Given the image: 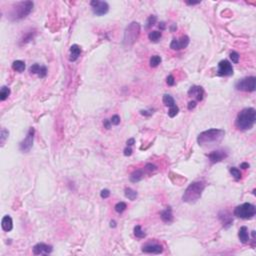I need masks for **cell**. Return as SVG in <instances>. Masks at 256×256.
I'll list each match as a JSON object with an SVG mask.
<instances>
[{"label": "cell", "mask_w": 256, "mask_h": 256, "mask_svg": "<svg viewBox=\"0 0 256 256\" xmlns=\"http://www.w3.org/2000/svg\"><path fill=\"white\" fill-rule=\"evenodd\" d=\"M256 121V111L252 107L242 109L238 113L236 120H235V126L242 131L250 130L254 126Z\"/></svg>", "instance_id": "6da1fadb"}, {"label": "cell", "mask_w": 256, "mask_h": 256, "mask_svg": "<svg viewBox=\"0 0 256 256\" xmlns=\"http://www.w3.org/2000/svg\"><path fill=\"white\" fill-rule=\"evenodd\" d=\"M225 136V131L222 129H208L201 132L197 137V142L200 146H212L221 142Z\"/></svg>", "instance_id": "7a4b0ae2"}, {"label": "cell", "mask_w": 256, "mask_h": 256, "mask_svg": "<svg viewBox=\"0 0 256 256\" xmlns=\"http://www.w3.org/2000/svg\"><path fill=\"white\" fill-rule=\"evenodd\" d=\"M205 188V184L202 181H194L191 184H189V186L186 188L185 192L182 196L183 202H186V203H195L197 200H199V198L202 195V192H203Z\"/></svg>", "instance_id": "3957f363"}, {"label": "cell", "mask_w": 256, "mask_h": 256, "mask_svg": "<svg viewBox=\"0 0 256 256\" xmlns=\"http://www.w3.org/2000/svg\"><path fill=\"white\" fill-rule=\"evenodd\" d=\"M34 4L31 1H22L17 3L15 6H13L12 10L9 13V18L13 21L21 20L28 16L33 9Z\"/></svg>", "instance_id": "277c9868"}, {"label": "cell", "mask_w": 256, "mask_h": 256, "mask_svg": "<svg viewBox=\"0 0 256 256\" xmlns=\"http://www.w3.org/2000/svg\"><path fill=\"white\" fill-rule=\"evenodd\" d=\"M140 34V24L137 22H132L130 23L126 29L124 31V37H123V44L124 46L130 47L137 41V39Z\"/></svg>", "instance_id": "5b68a950"}, {"label": "cell", "mask_w": 256, "mask_h": 256, "mask_svg": "<svg viewBox=\"0 0 256 256\" xmlns=\"http://www.w3.org/2000/svg\"><path fill=\"white\" fill-rule=\"evenodd\" d=\"M255 206L251 203H247V202L241 205H238L237 207H235L234 211H233L234 216L241 219H251L255 216Z\"/></svg>", "instance_id": "8992f818"}, {"label": "cell", "mask_w": 256, "mask_h": 256, "mask_svg": "<svg viewBox=\"0 0 256 256\" xmlns=\"http://www.w3.org/2000/svg\"><path fill=\"white\" fill-rule=\"evenodd\" d=\"M255 83L256 78L254 76H249V77H245L238 80L235 84V88L239 91L253 92L255 90Z\"/></svg>", "instance_id": "52a82bcc"}, {"label": "cell", "mask_w": 256, "mask_h": 256, "mask_svg": "<svg viewBox=\"0 0 256 256\" xmlns=\"http://www.w3.org/2000/svg\"><path fill=\"white\" fill-rule=\"evenodd\" d=\"M34 134H35V129H34L33 127H31V128L28 130L27 135H26V137L20 142V144H19V149H20V151L24 152V153H26V152H29V151H30V149H31V148H32V146H33Z\"/></svg>", "instance_id": "ba28073f"}, {"label": "cell", "mask_w": 256, "mask_h": 256, "mask_svg": "<svg viewBox=\"0 0 256 256\" xmlns=\"http://www.w3.org/2000/svg\"><path fill=\"white\" fill-rule=\"evenodd\" d=\"M90 5L92 8V11L97 16L105 15L109 10L108 3L105 1H99V0H92L90 2Z\"/></svg>", "instance_id": "9c48e42d"}, {"label": "cell", "mask_w": 256, "mask_h": 256, "mask_svg": "<svg viewBox=\"0 0 256 256\" xmlns=\"http://www.w3.org/2000/svg\"><path fill=\"white\" fill-rule=\"evenodd\" d=\"M218 76H231L233 75V67L232 64L228 60H221L218 63L217 69Z\"/></svg>", "instance_id": "30bf717a"}, {"label": "cell", "mask_w": 256, "mask_h": 256, "mask_svg": "<svg viewBox=\"0 0 256 256\" xmlns=\"http://www.w3.org/2000/svg\"><path fill=\"white\" fill-rule=\"evenodd\" d=\"M142 251L149 254H160L163 252V247L157 242H148L142 246Z\"/></svg>", "instance_id": "8fae6325"}, {"label": "cell", "mask_w": 256, "mask_h": 256, "mask_svg": "<svg viewBox=\"0 0 256 256\" xmlns=\"http://www.w3.org/2000/svg\"><path fill=\"white\" fill-rule=\"evenodd\" d=\"M189 37L187 35H184L180 39L173 38V40L170 43V48L173 49V50H180V49H184L188 46L189 44Z\"/></svg>", "instance_id": "7c38bea8"}, {"label": "cell", "mask_w": 256, "mask_h": 256, "mask_svg": "<svg viewBox=\"0 0 256 256\" xmlns=\"http://www.w3.org/2000/svg\"><path fill=\"white\" fill-rule=\"evenodd\" d=\"M52 246L45 243H37L33 247V254L34 255H47L52 252Z\"/></svg>", "instance_id": "4fadbf2b"}, {"label": "cell", "mask_w": 256, "mask_h": 256, "mask_svg": "<svg viewBox=\"0 0 256 256\" xmlns=\"http://www.w3.org/2000/svg\"><path fill=\"white\" fill-rule=\"evenodd\" d=\"M207 156H208L211 163H218L220 161H222L223 159H225L228 156V154H227V152L224 150H215V151L210 152Z\"/></svg>", "instance_id": "5bb4252c"}, {"label": "cell", "mask_w": 256, "mask_h": 256, "mask_svg": "<svg viewBox=\"0 0 256 256\" xmlns=\"http://www.w3.org/2000/svg\"><path fill=\"white\" fill-rule=\"evenodd\" d=\"M188 95L189 96H196L197 100L201 101L204 97V90L201 86L194 85V86H191L189 90H188Z\"/></svg>", "instance_id": "9a60e30c"}, {"label": "cell", "mask_w": 256, "mask_h": 256, "mask_svg": "<svg viewBox=\"0 0 256 256\" xmlns=\"http://www.w3.org/2000/svg\"><path fill=\"white\" fill-rule=\"evenodd\" d=\"M80 54H81V48L77 44H73L71 45L69 49V60L71 62L76 61L79 58Z\"/></svg>", "instance_id": "2e32d148"}, {"label": "cell", "mask_w": 256, "mask_h": 256, "mask_svg": "<svg viewBox=\"0 0 256 256\" xmlns=\"http://www.w3.org/2000/svg\"><path fill=\"white\" fill-rule=\"evenodd\" d=\"M160 217L162 221L165 223H170L173 221V214H172V208L167 207L166 209L162 210L160 212Z\"/></svg>", "instance_id": "e0dca14e"}, {"label": "cell", "mask_w": 256, "mask_h": 256, "mask_svg": "<svg viewBox=\"0 0 256 256\" xmlns=\"http://www.w3.org/2000/svg\"><path fill=\"white\" fill-rule=\"evenodd\" d=\"M1 227L4 231L6 232H9L12 230L13 228V221H12V218L9 216V215H5L3 218H2V221H1Z\"/></svg>", "instance_id": "ac0fdd59"}, {"label": "cell", "mask_w": 256, "mask_h": 256, "mask_svg": "<svg viewBox=\"0 0 256 256\" xmlns=\"http://www.w3.org/2000/svg\"><path fill=\"white\" fill-rule=\"evenodd\" d=\"M143 176H144V170L136 169V170H134V171L131 173L129 179H130V181H131V182L136 183V182H139L140 180H142Z\"/></svg>", "instance_id": "d6986e66"}, {"label": "cell", "mask_w": 256, "mask_h": 256, "mask_svg": "<svg viewBox=\"0 0 256 256\" xmlns=\"http://www.w3.org/2000/svg\"><path fill=\"white\" fill-rule=\"evenodd\" d=\"M238 237L242 243H247L249 241V233L246 226H242L238 231Z\"/></svg>", "instance_id": "ffe728a7"}, {"label": "cell", "mask_w": 256, "mask_h": 256, "mask_svg": "<svg viewBox=\"0 0 256 256\" xmlns=\"http://www.w3.org/2000/svg\"><path fill=\"white\" fill-rule=\"evenodd\" d=\"M224 215H222L221 213H219V219L221 220V222L223 223V226L224 228H228L232 225L233 223V219L230 215H228L226 212H223Z\"/></svg>", "instance_id": "44dd1931"}, {"label": "cell", "mask_w": 256, "mask_h": 256, "mask_svg": "<svg viewBox=\"0 0 256 256\" xmlns=\"http://www.w3.org/2000/svg\"><path fill=\"white\" fill-rule=\"evenodd\" d=\"M12 69L17 72H23L25 70V63L22 60H15L12 63Z\"/></svg>", "instance_id": "7402d4cb"}, {"label": "cell", "mask_w": 256, "mask_h": 256, "mask_svg": "<svg viewBox=\"0 0 256 256\" xmlns=\"http://www.w3.org/2000/svg\"><path fill=\"white\" fill-rule=\"evenodd\" d=\"M125 196H126V198H128L129 200H135L136 197H137V192L135 190H133L132 188L130 187H126L125 188Z\"/></svg>", "instance_id": "603a6c76"}, {"label": "cell", "mask_w": 256, "mask_h": 256, "mask_svg": "<svg viewBox=\"0 0 256 256\" xmlns=\"http://www.w3.org/2000/svg\"><path fill=\"white\" fill-rule=\"evenodd\" d=\"M9 95H10V88H8L7 86H2L1 90H0V100L1 101L6 100Z\"/></svg>", "instance_id": "cb8c5ba5"}, {"label": "cell", "mask_w": 256, "mask_h": 256, "mask_svg": "<svg viewBox=\"0 0 256 256\" xmlns=\"http://www.w3.org/2000/svg\"><path fill=\"white\" fill-rule=\"evenodd\" d=\"M163 103L165 106H169V107H172L175 105V101L173 99V97L171 95H169V94H164L163 95Z\"/></svg>", "instance_id": "d4e9b609"}, {"label": "cell", "mask_w": 256, "mask_h": 256, "mask_svg": "<svg viewBox=\"0 0 256 256\" xmlns=\"http://www.w3.org/2000/svg\"><path fill=\"white\" fill-rule=\"evenodd\" d=\"M161 36H162V34H161V32H159V31H152V32L148 34V38L153 42L158 41V40L161 38Z\"/></svg>", "instance_id": "484cf974"}, {"label": "cell", "mask_w": 256, "mask_h": 256, "mask_svg": "<svg viewBox=\"0 0 256 256\" xmlns=\"http://www.w3.org/2000/svg\"><path fill=\"white\" fill-rule=\"evenodd\" d=\"M161 61H162V59H161V57L158 56V55H153L151 58H150V61H149V63H150V66L151 67H157L160 63H161Z\"/></svg>", "instance_id": "4316f807"}, {"label": "cell", "mask_w": 256, "mask_h": 256, "mask_svg": "<svg viewBox=\"0 0 256 256\" xmlns=\"http://www.w3.org/2000/svg\"><path fill=\"white\" fill-rule=\"evenodd\" d=\"M157 21V17L155 15H150L146 20V25H145V29H149L153 26Z\"/></svg>", "instance_id": "83f0119b"}, {"label": "cell", "mask_w": 256, "mask_h": 256, "mask_svg": "<svg viewBox=\"0 0 256 256\" xmlns=\"http://www.w3.org/2000/svg\"><path fill=\"white\" fill-rule=\"evenodd\" d=\"M134 235H135L137 238H144L146 236V233L142 230L140 225H136L134 227Z\"/></svg>", "instance_id": "f1b7e54d"}, {"label": "cell", "mask_w": 256, "mask_h": 256, "mask_svg": "<svg viewBox=\"0 0 256 256\" xmlns=\"http://www.w3.org/2000/svg\"><path fill=\"white\" fill-rule=\"evenodd\" d=\"M230 173L233 176V178L235 179V180H240L241 177H242V174L240 172V170L236 168V167H231L230 168Z\"/></svg>", "instance_id": "f546056e"}, {"label": "cell", "mask_w": 256, "mask_h": 256, "mask_svg": "<svg viewBox=\"0 0 256 256\" xmlns=\"http://www.w3.org/2000/svg\"><path fill=\"white\" fill-rule=\"evenodd\" d=\"M115 211L117 213H122V212H124L125 211V209L127 208V205H126V203H125V202H118L117 204L115 205Z\"/></svg>", "instance_id": "4dcf8cb0"}, {"label": "cell", "mask_w": 256, "mask_h": 256, "mask_svg": "<svg viewBox=\"0 0 256 256\" xmlns=\"http://www.w3.org/2000/svg\"><path fill=\"white\" fill-rule=\"evenodd\" d=\"M178 112H179V108H178V106L175 104L174 106L172 107H169V110H168V115H169V117H175L177 114H178Z\"/></svg>", "instance_id": "1f68e13d"}, {"label": "cell", "mask_w": 256, "mask_h": 256, "mask_svg": "<svg viewBox=\"0 0 256 256\" xmlns=\"http://www.w3.org/2000/svg\"><path fill=\"white\" fill-rule=\"evenodd\" d=\"M9 135V132H8V130H6L5 128H3L1 130V132H0V142H1V145L4 144V142H5L6 138Z\"/></svg>", "instance_id": "d6a6232c"}, {"label": "cell", "mask_w": 256, "mask_h": 256, "mask_svg": "<svg viewBox=\"0 0 256 256\" xmlns=\"http://www.w3.org/2000/svg\"><path fill=\"white\" fill-rule=\"evenodd\" d=\"M41 66H42V65H39V64H37V63L33 64L32 66H30L29 72H30L31 74H37V75H38L40 69H41Z\"/></svg>", "instance_id": "836d02e7"}, {"label": "cell", "mask_w": 256, "mask_h": 256, "mask_svg": "<svg viewBox=\"0 0 256 256\" xmlns=\"http://www.w3.org/2000/svg\"><path fill=\"white\" fill-rule=\"evenodd\" d=\"M229 57H230V59L232 60L233 63H238V62H239V58H240V56H239V54H238V53H237L236 51H232V52H230V55H229Z\"/></svg>", "instance_id": "e575fe53"}, {"label": "cell", "mask_w": 256, "mask_h": 256, "mask_svg": "<svg viewBox=\"0 0 256 256\" xmlns=\"http://www.w3.org/2000/svg\"><path fill=\"white\" fill-rule=\"evenodd\" d=\"M156 169H157V167H156V166H155L154 164H152V163H147V164L145 165V167H144V170H145V171L149 172V173L154 172Z\"/></svg>", "instance_id": "d590c367"}, {"label": "cell", "mask_w": 256, "mask_h": 256, "mask_svg": "<svg viewBox=\"0 0 256 256\" xmlns=\"http://www.w3.org/2000/svg\"><path fill=\"white\" fill-rule=\"evenodd\" d=\"M110 122L113 125H118L120 123V117L118 115H113L110 119Z\"/></svg>", "instance_id": "8d00e7d4"}, {"label": "cell", "mask_w": 256, "mask_h": 256, "mask_svg": "<svg viewBox=\"0 0 256 256\" xmlns=\"http://www.w3.org/2000/svg\"><path fill=\"white\" fill-rule=\"evenodd\" d=\"M100 196L102 197V198H108V197L110 196V191L108 189H103L101 192H100Z\"/></svg>", "instance_id": "74e56055"}, {"label": "cell", "mask_w": 256, "mask_h": 256, "mask_svg": "<svg viewBox=\"0 0 256 256\" xmlns=\"http://www.w3.org/2000/svg\"><path fill=\"white\" fill-rule=\"evenodd\" d=\"M166 82H167V84L169 85V86H173V85L175 84V79L172 75H169L167 79H166Z\"/></svg>", "instance_id": "f35d334b"}, {"label": "cell", "mask_w": 256, "mask_h": 256, "mask_svg": "<svg viewBox=\"0 0 256 256\" xmlns=\"http://www.w3.org/2000/svg\"><path fill=\"white\" fill-rule=\"evenodd\" d=\"M131 154H132V149H131V147H130V146H127V147L124 149V155H125V156H130Z\"/></svg>", "instance_id": "ab89813d"}, {"label": "cell", "mask_w": 256, "mask_h": 256, "mask_svg": "<svg viewBox=\"0 0 256 256\" xmlns=\"http://www.w3.org/2000/svg\"><path fill=\"white\" fill-rule=\"evenodd\" d=\"M188 110H192V109H194L195 107H196V101H194V100H192V101H190L189 103H188Z\"/></svg>", "instance_id": "60d3db41"}, {"label": "cell", "mask_w": 256, "mask_h": 256, "mask_svg": "<svg viewBox=\"0 0 256 256\" xmlns=\"http://www.w3.org/2000/svg\"><path fill=\"white\" fill-rule=\"evenodd\" d=\"M141 114L144 116H151L153 114V110H141Z\"/></svg>", "instance_id": "b9f144b4"}, {"label": "cell", "mask_w": 256, "mask_h": 256, "mask_svg": "<svg viewBox=\"0 0 256 256\" xmlns=\"http://www.w3.org/2000/svg\"><path fill=\"white\" fill-rule=\"evenodd\" d=\"M103 125H104V127L106 129H109L111 127V122H110V120L108 119H104V121H103Z\"/></svg>", "instance_id": "7bdbcfd3"}, {"label": "cell", "mask_w": 256, "mask_h": 256, "mask_svg": "<svg viewBox=\"0 0 256 256\" xmlns=\"http://www.w3.org/2000/svg\"><path fill=\"white\" fill-rule=\"evenodd\" d=\"M134 143H135V139H134V138H130V139H128V140H127L126 144H127V146H132Z\"/></svg>", "instance_id": "ee69618b"}, {"label": "cell", "mask_w": 256, "mask_h": 256, "mask_svg": "<svg viewBox=\"0 0 256 256\" xmlns=\"http://www.w3.org/2000/svg\"><path fill=\"white\" fill-rule=\"evenodd\" d=\"M240 168H242V169H247V168H249V164L246 163V162L241 163V164H240Z\"/></svg>", "instance_id": "f6af8a7d"}, {"label": "cell", "mask_w": 256, "mask_h": 256, "mask_svg": "<svg viewBox=\"0 0 256 256\" xmlns=\"http://www.w3.org/2000/svg\"><path fill=\"white\" fill-rule=\"evenodd\" d=\"M165 28H166V26H165L164 22H160V23H159V29L160 30H164Z\"/></svg>", "instance_id": "bcb514c9"}, {"label": "cell", "mask_w": 256, "mask_h": 256, "mask_svg": "<svg viewBox=\"0 0 256 256\" xmlns=\"http://www.w3.org/2000/svg\"><path fill=\"white\" fill-rule=\"evenodd\" d=\"M110 227H116V222L114 221V220H112V221H110Z\"/></svg>", "instance_id": "7dc6e473"}, {"label": "cell", "mask_w": 256, "mask_h": 256, "mask_svg": "<svg viewBox=\"0 0 256 256\" xmlns=\"http://www.w3.org/2000/svg\"><path fill=\"white\" fill-rule=\"evenodd\" d=\"M187 4H189V5H195V4H199L200 2L197 1V2H186Z\"/></svg>", "instance_id": "c3c4849f"}, {"label": "cell", "mask_w": 256, "mask_h": 256, "mask_svg": "<svg viewBox=\"0 0 256 256\" xmlns=\"http://www.w3.org/2000/svg\"><path fill=\"white\" fill-rule=\"evenodd\" d=\"M175 29H177V27H176V25L173 24V25L171 26V31H173V30H175Z\"/></svg>", "instance_id": "681fc988"}]
</instances>
